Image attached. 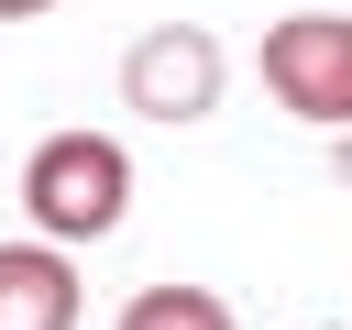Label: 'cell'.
<instances>
[{"label":"cell","instance_id":"cell-1","mask_svg":"<svg viewBox=\"0 0 352 330\" xmlns=\"http://www.w3.org/2000/svg\"><path fill=\"white\" fill-rule=\"evenodd\" d=\"M22 209H33V242H55V253L110 242L132 209V154L110 132H44L22 154Z\"/></svg>","mask_w":352,"mask_h":330},{"label":"cell","instance_id":"cell-2","mask_svg":"<svg viewBox=\"0 0 352 330\" xmlns=\"http://www.w3.org/2000/svg\"><path fill=\"white\" fill-rule=\"evenodd\" d=\"M253 66H264L275 110H297L319 132H352V11H286V22H264Z\"/></svg>","mask_w":352,"mask_h":330},{"label":"cell","instance_id":"cell-3","mask_svg":"<svg viewBox=\"0 0 352 330\" xmlns=\"http://www.w3.org/2000/svg\"><path fill=\"white\" fill-rule=\"evenodd\" d=\"M220 44L198 33V22H154V33H132V55H121V110H143V121H209L220 110Z\"/></svg>","mask_w":352,"mask_h":330},{"label":"cell","instance_id":"cell-4","mask_svg":"<svg viewBox=\"0 0 352 330\" xmlns=\"http://www.w3.org/2000/svg\"><path fill=\"white\" fill-rule=\"evenodd\" d=\"M0 330H77V264L55 242H0Z\"/></svg>","mask_w":352,"mask_h":330},{"label":"cell","instance_id":"cell-5","mask_svg":"<svg viewBox=\"0 0 352 330\" xmlns=\"http://www.w3.org/2000/svg\"><path fill=\"white\" fill-rule=\"evenodd\" d=\"M110 330H242L220 286H132Z\"/></svg>","mask_w":352,"mask_h":330},{"label":"cell","instance_id":"cell-6","mask_svg":"<svg viewBox=\"0 0 352 330\" xmlns=\"http://www.w3.org/2000/svg\"><path fill=\"white\" fill-rule=\"evenodd\" d=\"M33 11H55V0H0V22H33Z\"/></svg>","mask_w":352,"mask_h":330},{"label":"cell","instance_id":"cell-7","mask_svg":"<svg viewBox=\"0 0 352 330\" xmlns=\"http://www.w3.org/2000/svg\"><path fill=\"white\" fill-rule=\"evenodd\" d=\"M341 176H352V132H341Z\"/></svg>","mask_w":352,"mask_h":330}]
</instances>
